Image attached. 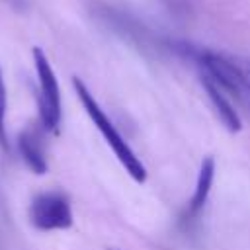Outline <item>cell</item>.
<instances>
[{
	"mask_svg": "<svg viewBox=\"0 0 250 250\" xmlns=\"http://www.w3.org/2000/svg\"><path fill=\"white\" fill-rule=\"evenodd\" d=\"M6 107H8V96H6V84L4 74L0 68V148L8 150V135H6Z\"/></svg>",
	"mask_w": 250,
	"mask_h": 250,
	"instance_id": "cell-8",
	"label": "cell"
},
{
	"mask_svg": "<svg viewBox=\"0 0 250 250\" xmlns=\"http://www.w3.org/2000/svg\"><path fill=\"white\" fill-rule=\"evenodd\" d=\"M186 51L199 64L201 72L207 74L229 96V100L234 105H238V109L250 115V86L236 68L234 57L207 49H186Z\"/></svg>",
	"mask_w": 250,
	"mask_h": 250,
	"instance_id": "cell-2",
	"label": "cell"
},
{
	"mask_svg": "<svg viewBox=\"0 0 250 250\" xmlns=\"http://www.w3.org/2000/svg\"><path fill=\"white\" fill-rule=\"evenodd\" d=\"M234 64H236V68L240 70V74H242V78L246 80V84L250 86V61L234 57Z\"/></svg>",
	"mask_w": 250,
	"mask_h": 250,
	"instance_id": "cell-9",
	"label": "cell"
},
{
	"mask_svg": "<svg viewBox=\"0 0 250 250\" xmlns=\"http://www.w3.org/2000/svg\"><path fill=\"white\" fill-rule=\"evenodd\" d=\"M33 64L37 72V82H39V117L41 125L49 133H59L61 129V117H62V107H61V88L57 74L47 59V55L39 49L33 47Z\"/></svg>",
	"mask_w": 250,
	"mask_h": 250,
	"instance_id": "cell-3",
	"label": "cell"
},
{
	"mask_svg": "<svg viewBox=\"0 0 250 250\" xmlns=\"http://www.w3.org/2000/svg\"><path fill=\"white\" fill-rule=\"evenodd\" d=\"M72 86L74 92L84 107V111L88 113L90 121L94 123V127L100 131V135L104 137V141L107 143V146L111 148V152L115 154V158L119 160V164L125 168V172L137 182V184H145L146 182V166L143 164V160L135 154V150L131 148V145L125 141V137L119 133V129L115 127V123L109 119V115L102 109V105L96 102L94 94L88 90V86L74 76L72 78Z\"/></svg>",
	"mask_w": 250,
	"mask_h": 250,
	"instance_id": "cell-1",
	"label": "cell"
},
{
	"mask_svg": "<svg viewBox=\"0 0 250 250\" xmlns=\"http://www.w3.org/2000/svg\"><path fill=\"white\" fill-rule=\"evenodd\" d=\"M201 84H203V90L207 92V98L211 100L219 119L223 121V125L230 131V133H238L242 129V119H240V113L236 109V105L229 100V96L207 76L201 72Z\"/></svg>",
	"mask_w": 250,
	"mask_h": 250,
	"instance_id": "cell-5",
	"label": "cell"
},
{
	"mask_svg": "<svg viewBox=\"0 0 250 250\" xmlns=\"http://www.w3.org/2000/svg\"><path fill=\"white\" fill-rule=\"evenodd\" d=\"M18 150L27 164V168L33 174H45L47 172V158H45V148L41 143V135L35 127H27L18 135Z\"/></svg>",
	"mask_w": 250,
	"mask_h": 250,
	"instance_id": "cell-7",
	"label": "cell"
},
{
	"mask_svg": "<svg viewBox=\"0 0 250 250\" xmlns=\"http://www.w3.org/2000/svg\"><path fill=\"white\" fill-rule=\"evenodd\" d=\"M213 180H215V158L213 156H205L199 164V172H197V180H195V188L191 193V199L188 201V209H186V219L193 221L201 209L205 207L211 188H213Z\"/></svg>",
	"mask_w": 250,
	"mask_h": 250,
	"instance_id": "cell-6",
	"label": "cell"
},
{
	"mask_svg": "<svg viewBox=\"0 0 250 250\" xmlns=\"http://www.w3.org/2000/svg\"><path fill=\"white\" fill-rule=\"evenodd\" d=\"M29 223L37 230H64L72 227V207L66 193L51 189L37 193L29 205Z\"/></svg>",
	"mask_w": 250,
	"mask_h": 250,
	"instance_id": "cell-4",
	"label": "cell"
}]
</instances>
